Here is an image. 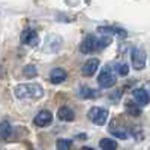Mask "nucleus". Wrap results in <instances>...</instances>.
Segmentation results:
<instances>
[{
    "label": "nucleus",
    "mask_w": 150,
    "mask_h": 150,
    "mask_svg": "<svg viewBox=\"0 0 150 150\" xmlns=\"http://www.w3.org/2000/svg\"><path fill=\"white\" fill-rule=\"evenodd\" d=\"M14 95L18 99H41L44 96V87L38 83L18 84L14 89Z\"/></svg>",
    "instance_id": "nucleus-1"
},
{
    "label": "nucleus",
    "mask_w": 150,
    "mask_h": 150,
    "mask_svg": "<svg viewBox=\"0 0 150 150\" xmlns=\"http://www.w3.org/2000/svg\"><path fill=\"white\" fill-rule=\"evenodd\" d=\"M111 42L110 38H102V39H98V38L95 35H87L81 45H80V51L83 54H90L93 51H96V50H102L105 47H108Z\"/></svg>",
    "instance_id": "nucleus-2"
},
{
    "label": "nucleus",
    "mask_w": 150,
    "mask_h": 150,
    "mask_svg": "<svg viewBox=\"0 0 150 150\" xmlns=\"http://www.w3.org/2000/svg\"><path fill=\"white\" fill-rule=\"evenodd\" d=\"M116 83H117V80H116V74H114V71H112V68L110 65L104 66L101 74H99V77H98L99 87H102V89H110V87L116 86Z\"/></svg>",
    "instance_id": "nucleus-3"
},
{
    "label": "nucleus",
    "mask_w": 150,
    "mask_h": 150,
    "mask_svg": "<svg viewBox=\"0 0 150 150\" xmlns=\"http://www.w3.org/2000/svg\"><path fill=\"white\" fill-rule=\"evenodd\" d=\"M131 63H132V66H134L135 71H143L146 68L147 56H146V53L143 51L141 48L134 47L131 50Z\"/></svg>",
    "instance_id": "nucleus-4"
},
{
    "label": "nucleus",
    "mask_w": 150,
    "mask_h": 150,
    "mask_svg": "<svg viewBox=\"0 0 150 150\" xmlns=\"http://www.w3.org/2000/svg\"><path fill=\"white\" fill-rule=\"evenodd\" d=\"M89 120L96 125V126H102V125L107 123L108 120V111L105 108H99V107H93L89 110V114H87Z\"/></svg>",
    "instance_id": "nucleus-5"
},
{
    "label": "nucleus",
    "mask_w": 150,
    "mask_h": 150,
    "mask_svg": "<svg viewBox=\"0 0 150 150\" xmlns=\"http://www.w3.org/2000/svg\"><path fill=\"white\" fill-rule=\"evenodd\" d=\"M51 122H53V114L48 110L39 111L33 119V125L38 126V128H45V126H48V125H51Z\"/></svg>",
    "instance_id": "nucleus-6"
},
{
    "label": "nucleus",
    "mask_w": 150,
    "mask_h": 150,
    "mask_svg": "<svg viewBox=\"0 0 150 150\" xmlns=\"http://www.w3.org/2000/svg\"><path fill=\"white\" fill-rule=\"evenodd\" d=\"M20 39H21V44L24 45H36L39 42V36H38V33L33 29H26L21 33Z\"/></svg>",
    "instance_id": "nucleus-7"
},
{
    "label": "nucleus",
    "mask_w": 150,
    "mask_h": 150,
    "mask_svg": "<svg viewBox=\"0 0 150 150\" xmlns=\"http://www.w3.org/2000/svg\"><path fill=\"white\" fill-rule=\"evenodd\" d=\"M66 78H68V72L63 68H54L50 72V81L53 84H62L66 81Z\"/></svg>",
    "instance_id": "nucleus-8"
},
{
    "label": "nucleus",
    "mask_w": 150,
    "mask_h": 150,
    "mask_svg": "<svg viewBox=\"0 0 150 150\" xmlns=\"http://www.w3.org/2000/svg\"><path fill=\"white\" fill-rule=\"evenodd\" d=\"M98 68H99V60H98V59H89V60H87L86 63L83 65L81 74L84 75V77H92V75L96 74Z\"/></svg>",
    "instance_id": "nucleus-9"
},
{
    "label": "nucleus",
    "mask_w": 150,
    "mask_h": 150,
    "mask_svg": "<svg viewBox=\"0 0 150 150\" xmlns=\"http://www.w3.org/2000/svg\"><path fill=\"white\" fill-rule=\"evenodd\" d=\"M132 95H134L135 102L138 104V105L146 107V105L150 104V93H149L146 89H135V90L132 92Z\"/></svg>",
    "instance_id": "nucleus-10"
},
{
    "label": "nucleus",
    "mask_w": 150,
    "mask_h": 150,
    "mask_svg": "<svg viewBox=\"0 0 150 150\" xmlns=\"http://www.w3.org/2000/svg\"><path fill=\"white\" fill-rule=\"evenodd\" d=\"M57 117H59V120H62V122H74V120H75V111H74L72 108L63 105V107L59 108Z\"/></svg>",
    "instance_id": "nucleus-11"
},
{
    "label": "nucleus",
    "mask_w": 150,
    "mask_h": 150,
    "mask_svg": "<svg viewBox=\"0 0 150 150\" xmlns=\"http://www.w3.org/2000/svg\"><path fill=\"white\" fill-rule=\"evenodd\" d=\"M12 135V126L8 120H3L0 122V138L3 140H9Z\"/></svg>",
    "instance_id": "nucleus-12"
},
{
    "label": "nucleus",
    "mask_w": 150,
    "mask_h": 150,
    "mask_svg": "<svg viewBox=\"0 0 150 150\" xmlns=\"http://www.w3.org/2000/svg\"><path fill=\"white\" fill-rule=\"evenodd\" d=\"M125 110L129 116H134V117H138L141 116V108L138 107V104H134L132 101H126L125 102Z\"/></svg>",
    "instance_id": "nucleus-13"
},
{
    "label": "nucleus",
    "mask_w": 150,
    "mask_h": 150,
    "mask_svg": "<svg viewBox=\"0 0 150 150\" xmlns=\"http://www.w3.org/2000/svg\"><path fill=\"white\" fill-rule=\"evenodd\" d=\"M96 90L95 89H90V87H87V86H83L80 87V90H78V96L83 98V99H92V98H96Z\"/></svg>",
    "instance_id": "nucleus-14"
},
{
    "label": "nucleus",
    "mask_w": 150,
    "mask_h": 150,
    "mask_svg": "<svg viewBox=\"0 0 150 150\" xmlns=\"http://www.w3.org/2000/svg\"><path fill=\"white\" fill-rule=\"evenodd\" d=\"M98 32H101V33H117L119 36L126 38V32L123 29H117V27H99Z\"/></svg>",
    "instance_id": "nucleus-15"
},
{
    "label": "nucleus",
    "mask_w": 150,
    "mask_h": 150,
    "mask_svg": "<svg viewBox=\"0 0 150 150\" xmlns=\"http://www.w3.org/2000/svg\"><path fill=\"white\" fill-rule=\"evenodd\" d=\"M23 75H24L26 78H35L36 75H38V68H36L35 65H27V66H24Z\"/></svg>",
    "instance_id": "nucleus-16"
},
{
    "label": "nucleus",
    "mask_w": 150,
    "mask_h": 150,
    "mask_svg": "<svg viewBox=\"0 0 150 150\" xmlns=\"http://www.w3.org/2000/svg\"><path fill=\"white\" fill-rule=\"evenodd\" d=\"M99 147L104 150H110V149L114 150V149H117V143L114 140H110V138H102L101 143H99Z\"/></svg>",
    "instance_id": "nucleus-17"
},
{
    "label": "nucleus",
    "mask_w": 150,
    "mask_h": 150,
    "mask_svg": "<svg viewBox=\"0 0 150 150\" xmlns=\"http://www.w3.org/2000/svg\"><path fill=\"white\" fill-rule=\"evenodd\" d=\"M116 72L120 75V77H126L129 74V66L126 63H116Z\"/></svg>",
    "instance_id": "nucleus-18"
},
{
    "label": "nucleus",
    "mask_w": 150,
    "mask_h": 150,
    "mask_svg": "<svg viewBox=\"0 0 150 150\" xmlns=\"http://www.w3.org/2000/svg\"><path fill=\"white\" fill-rule=\"evenodd\" d=\"M56 147H57V149H62V150H65V149H71V147H72V140L60 138V140H57Z\"/></svg>",
    "instance_id": "nucleus-19"
},
{
    "label": "nucleus",
    "mask_w": 150,
    "mask_h": 150,
    "mask_svg": "<svg viewBox=\"0 0 150 150\" xmlns=\"http://www.w3.org/2000/svg\"><path fill=\"white\" fill-rule=\"evenodd\" d=\"M111 135H114L116 138H120V140H128V132L123 131L122 128L120 129H111Z\"/></svg>",
    "instance_id": "nucleus-20"
},
{
    "label": "nucleus",
    "mask_w": 150,
    "mask_h": 150,
    "mask_svg": "<svg viewBox=\"0 0 150 150\" xmlns=\"http://www.w3.org/2000/svg\"><path fill=\"white\" fill-rule=\"evenodd\" d=\"M146 90H147V92H150V83L147 84V87H146Z\"/></svg>",
    "instance_id": "nucleus-21"
}]
</instances>
